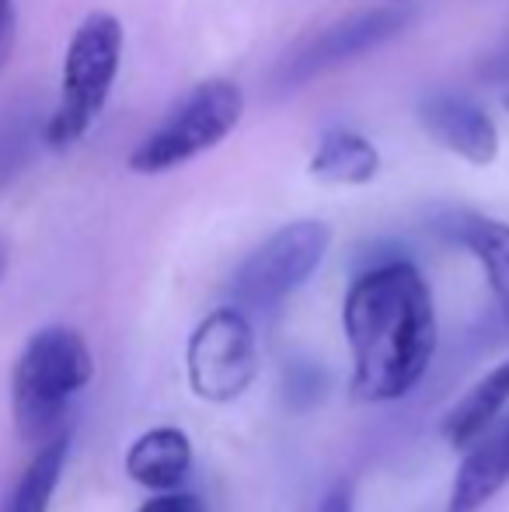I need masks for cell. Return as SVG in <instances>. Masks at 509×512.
Returning <instances> with one entry per match:
<instances>
[{
	"label": "cell",
	"mask_w": 509,
	"mask_h": 512,
	"mask_svg": "<svg viewBox=\"0 0 509 512\" xmlns=\"http://www.w3.org/2000/svg\"><path fill=\"white\" fill-rule=\"evenodd\" d=\"M185 370L196 398L231 405L258 373L255 331L241 307H217L196 324L185 349Z\"/></svg>",
	"instance_id": "obj_6"
},
{
	"label": "cell",
	"mask_w": 509,
	"mask_h": 512,
	"mask_svg": "<svg viewBox=\"0 0 509 512\" xmlns=\"http://www.w3.org/2000/svg\"><path fill=\"white\" fill-rule=\"evenodd\" d=\"M408 21H412L408 7H377V11L356 14V18L328 28V32H321L304 53L286 63L283 84H300V81H307V77L321 74V70L339 67V63L370 53V49H377L381 42L405 32Z\"/></svg>",
	"instance_id": "obj_7"
},
{
	"label": "cell",
	"mask_w": 509,
	"mask_h": 512,
	"mask_svg": "<svg viewBox=\"0 0 509 512\" xmlns=\"http://www.w3.org/2000/svg\"><path fill=\"white\" fill-rule=\"evenodd\" d=\"M189 467H192V443L175 425H161V429L143 432L126 450V474L136 485L150 488V492L182 488V481L189 478Z\"/></svg>",
	"instance_id": "obj_9"
},
{
	"label": "cell",
	"mask_w": 509,
	"mask_h": 512,
	"mask_svg": "<svg viewBox=\"0 0 509 512\" xmlns=\"http://www.w3.org/2000/svg\"><path fill=\"white\" fill-rule=\"evenodd\" d=\"M318 512H353V492H349V485H335L332 492L325 495Z\"/></svg>",
	"instance_id": "obj_17"
},
{
	"label": "cell",
	"mask_w": 509,
	"mask_h": 512,
	"mask_svg": "<svg viewBox=\"0 0 509 512\" xmlns=\"http://www.w3.org/2000/svg\"><path fill=\"white\" fill-rule=\"evenodd\" d=\"M398 4H401V0H398Z\"/></svg>",
	"instance_id": "obj_20"
},
{
	"label": "cell",
	"mask_w": 509,
	"mask_h": 512,
	"mask_svg": "<svg viewBox=\"0 0 509 512\" xmlns=\"http://www.w3.org/2000/svg\"><path fill=\"white\" fill-rule=\"evenodd\" d=\"M67 453H70L67 432L49 436L42 443V450L35 453L32 464L25 467V474L18 478L4 512H49V502H53V492L63 478V467H67Z\"/></svg>",
	"instance_id": "obj_14"
},
{
	"label": "cell",
	"mask_w": 509,
	"mask_h": 512,
	"mask_svg": "<svg viewBox=\"0 0 509 512\" xmlns=\"http://www.w3.org/2000/svg\"><path fill=\"white\" fill-rule=\"evenodd\" d=\"M419 126L447 154L461 157L475 168H489L499 157V126L492 122V115L454 91H433L422 98Z\"/></svg>",
	"instance_id": "obj_8"
},
{
	"label": "cell",
	"mask_w": 509,
	"mask_h": 512,
	"mask_svg": "<svg viewBox=\"0 0 509 512\" xmlns=\"http://www.w3.org/2000/svg\"><path fill=\"white\" fill-rule=\"evenodd\" d=\"M475 443L478 446L464 457L454 478L447 512H478L509 481V422L499 425L492 436L482 432Z\"/></svg>",
	"instance_id": "obj_10"
},
{
	"label": "cell",
	"mask_w": 509,
	"mask_h": 512,
	"mask_svg": "<svg viewBox=\"0 0 509 512\" xmlns=\"http://www.w3.org/2000/svg\"><path fill=\"white\" fill-rule=\"evenodd\" d=\"M503 105H506V112H509V95H506V98H503Z\"/></svg>",
	"instance_id": "obj_19"
},
{
	"label": "cell",
	"mask_w": 509,
	"mask_h": 512,
	"mask_svg": "<svg viewBox=\"0 0 509 512\" xmlns=\"http://www.w3.org/2000/svg\"><path fill=\"white\" fill-rule=\"evenodd\" d=\"M136 512H206L203 499L192 492H178V488H168V492L154 495V499H147Z\"/></svg>",
	"instance_id": "obj_15"
},
{
	"label": "cell",
	"mask_w": 509,
	"mask_h": 512,
	"mask_svg": "<svg viewBox=\"0 0 509 512\" xmlns=\"http://www.w3.org/2000/svg\"><path fill=\"white\" fill-rule=\"evenodd\" d=\"M123 63V25L116 14L95 11L77 25L60 77V102L46 122V143L67 150L81 143L105 112Z\"/></svg>",
	"instance_id": "obj_3"
},
{
	"label": "cell",
	"mask_w": 509,
	"mask_h": 512,
	"mask_svg": "<svg viewBox=\"0 0 509 512\" xmlns=\"http://www.w3.org/2000/svg\"><path fill=\"white\" fill-rule=\"evenodd\" d=\"M14 49V0H0V67Z\"/></svg>",
	"instance_id": "obj_16"
},
{
	"label": "cell",
	"mask_w": 509,
	"mask_h": 512,
	"mask_svg": "<svg viewBox=\"0 0 509 512\" xmlns=\"http://www.w3.org/2000/svg\"><path fill=\"white\" fill-rule=\"evenodd\" d=\"M443 230L478 258L509 321V223L482 213H450Z\"/></svg>",
	"instance_id": "obj_11"
},
{
	"label": "cell",
	"mask_w": 509,
	"mask_h": 512,
	"mask_svg": "<svg viewBox=\"0 0 509 512\" xmlns=\"http://www.w3.org/2000/svg\"><path fill=\"white\" fill-rule=\"evenodd\" d=\"M311 175L325 185H370L381 175V150L356 129H328L311 154Z\"/></svg>",
	"instance_id": "obj_12"
},
{
	"label": "cell",
	"mask_w": 509,
	"mask_h": 512,
	"mask_svg": "<svg viewBox=\"0 0 509 512\" xmlns=\"http://www.w3.org/2000/svg\"><path fill=\"white\" fill-rule=\"evenodd\" d=\"M332 248V227L321 220H297L279 227L241 262L231 279L234 307L276 310L318 272Z\"/></svg>",
	"instance_id": "obj_5"
},
{
	"label": "cell",
	"mask_w": 509,
	"mask_h": 512,
	"mask_svg": "<svg viewBox=\"0 0 509 512\" xmlns=\"http://www.w3.org/2000/svg\"><path fill=\"white\" fill-rule=\"evenodd\" d=\"M509 401V359L489 370L443 418V439L450 446H468L496 422V415Z\"/></svg>",
	"instance_id": "obj_13"
},
{
	"label": "cell",
	"mask_w": 509,
	"mask_h": 512,
	"mask_svg": "<svg viewBox=\"0 0 509 512\" xmlns=\"http://www.w3.org/2000/svg\"><path fill=\"white\" fill-rule=\"evenodd\" d=\"M95 377L88 342L74 328L49 324L21 349L11 373V411L25 439L56 436L70 401Z\"/></svg>",
	"instance_id": "obj_2"
},
{
	"label": "cell",
	"mask_w": 509,
	"mask_h": 512,
	"mask_svg": "<svg viewBox=\"0 0 509 512\" xmlns=\"http://www.w3.org/2000/svg\"><path fill=\"white\" fill-rule=\"evenodd\" d=\"M342 331L353 352V394L367 405L401 401L436 352L433 293L408 262L367 269L346 293Z\"/></svg>",
	"instance_id": "obj_1"
},
{
	"label": "cell",
	"mask_w": 509,
	"mask_h": 512,
	"mask_svg": "<svg viewBox=\"0 0 509 512\" xmlns=\"http://www.w3.org/2000/svg\"><path fill=\"white\" fill-rule=\"evenodd\" d=\"M7 265H11V248H7V241L0 237V279H4Z\"/></svg>",
	"instance_id": "obj_18"
},
{
	"label": "cell",
	"mask_w": 509,
	"mask_h": 512,
	"mask_svg": "<svg viewBox=\"0 0 509 512\" xmlns=\"http://www.w3.org/2000/svg\"><path fill=\"white\" fill-rule=\"evenodd\" d=\"M241 115H245V91L227 77H210L171 108L154 133L143 136L140 147L129 154V168L136 175H164L171 168H182L220 147L238 129Z\"/></svg>",
	"instance_id": "obj_4"
}]
</instances>
